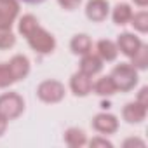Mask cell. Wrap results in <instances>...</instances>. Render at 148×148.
<instances>
[{"instance_id": "25", "label": "cell", "mask_w": 148, "mask_h": 148, "mask_svg": "<svg viewBox=\"0 0 148 148\" xmlns=\"http://www.w3.org/2000/svg\"><path fill=\"white\" fill-rule=\"evenodd\" d=\"M91 146H108V148H112L113 145H112L108 139H103V138H94V139H91Z\"/></svg>"}, {"instance_id": "28", "label": "cell", "mask_w": 148, "mask_h": 148, "mask_svg": "<svg viewBox=\"0 0 148 148\" xmlns=\"http://www.w3.org/2000/svg\"><path fill=\"white\" fill-rule=\"evenodd\" d=\"M134 4H138L139 7H145V5H148V0H134Z\"/></svg>"}, {"instance_id": "19", "label": "cell", "mask_w": 148, "mask_h": 148, "mask_svg": "<svg viewBox=\"0 0 148 148\" xmlns=\"http://www.w3.org/2000/svg\"><path fill=\"white\" fill-rule=\"evenodd\" d=\"M131 23H132V26H134L138 32L146 33V32H148V12H146V11H141V12H138V14H132V16H131Z\"/></svg>"}, {"instance_id": "10", "label": "cell", "mask_w": 148, "mask_h": 148, "mask_svg": "<svg viewBox=\"0 0 148 148\" xmlns=\"http://www.w3.org/2000/svg\"><path fill=\"white\" fill-rule=\"evenodd\" d=\"M117 44H119V49L125 56H129V58H132L138 52V49L141 47V40L136 35H132V33H122V35H119V42Z\"/></svg>"}, {"instance_id": "17", "label": "cell", "mask_w": 148, "mask_h": 148, "mask_svg": "<svg viewBox=\"0 0 148 148\" xmlns=\"http://www.w3.org/2000/svg\"><path fill=\"white\" fill-rule=\"evenodd\" d=\"M131 16H132V11L127 4H119L115 9H113V21L117 25H125L131 21Z\"/></svg>"}, {"instance_id": "11", "label": "cell", "mask_w": 148, "mask_h": 148, "mask_svg": "<svg viewBox=\"0 0 148 148\" xmlns=\"http://www.w3.org/2000/svg\"><path fill=\"white\" fill-rule=\"evenodd\" d=\"M122 115L129 124H139L146 117V106L139 105L138 101L136 103H127L122 110Z\"/></svg>"}, {"instance_id": "22", "label": "cell", "mask_w": 148, "mask_h": 148, "mask_svg": "<svg viewBox=\"0 0 148 148\" xmlns=\"http://www.w3.org/2000/svg\"><path fill=\"white\" fill-rule=\"evenodd\" d=\"M16 44V37L11 30H0V49H11Z\"/></svg>"}, {"instance_id": "18", "label": "cell", "mask_w": 148, "mask_h": 148, "mask_svg": "<svg viewBox=\"0 0 148 148\" xmlns=\"http://www.w3.org/2000/svg\"><path fill=\"white\" fill-rule=\"evenodd\" d=\"M38 26V21L33 14H25L21 19H19V33L23 37H28L35 28Z\"/></svg>"}, {"instance_id": "27", "label": "cell", "mask_w": 148, "mask_h": 148, "mask_svg": "<svg viewBox=\"0 0 148 148\" xmlns=\"http://www.w3.org/2000/svg\"><path fill=\"white\" fill-rule=\"evenodd\" d=\"M129 145H139V146H145V141L131 138V139H125V141H124V146H129Z\"/></svg>"}, {"instance_id": "13", "label": "cell", "mask_w": 148, "mask_h": 148, "mask_svg": "<svg viewBox=\"0 0 148 148\" xmlns=\"http://www.w3.org/2000/svg\"><path fill=\"white\" fill-rule=\"evenodd\" d=\"M119 54V47L112 40H99L98 42V56L103 61H113Z\"/></svg>"}, {"instance_id": "8", "label": "cell", "mask_w": 148, "mask_h": 148, "mask_svg": "<svg viewBox=\"0 0 148 148\" xmlns=\"http://www.w3.org/2000/svg\"><path fill=\"white\" fill-rule=\"evenodd\" d=\"M70 87H71V91H73V94H75V96H87L92 91L91 77H87L86 73L79 71V73H75V75H71Z\"/></svg>"}, {"instance_id": "26", "label": "cell", "mask_w": 148, "mask_h": 148, "mask_svg": "<svg viewBox=\"0 0 148 148\" xmlns=\"http://www.w3.org/2000/svg\"><path fill=\"white\" fill-rule=\"evenodd\" d=\"M7 122H9V120H7L2 113H0V136L5 132V129H7Z\"/></svg>"}, {"instance_id": "15", "label": "cell", "mask_w": 148, "mask_h": 148, "mask_svg": "<svg viewBox=\"0 0 148 148\" xmlns=\"http://www.w3.org/2000/svg\"><path fill=\"white\" fill-rule=\"evenodd\" d=\"M91 38L87 37V35H75L71 38V44H70V47H71V51L75 52V54H87V52H91Z\"/></svg>"}, {"instance_id": "24", "label": "cell", "mask_w": 148, "mask_h": 148, "mask_svg": "<svg viewBox=\"0 0 148 148\" xmlns=\"http://www.w3.org/2000/svg\"><path fill=\"white\" fill-rule=\"evenodd\" d=\"M138 103L143 106H148V87H143L138 94Z\"/></svg>"}, {"instance_id": "21", "label": "cell", "mask_w": 148, "mask_h": 148, "mask_svg": "<svg viewBox=\"0 0 148 148\" xmlns=\"http://www.w3.org/2000/svg\"><path fill=\"white\" fill-rule=\"evenodd\" d=\"M14 77L9 70V66L5 63H0V87H9L11 84H14Z\"/></svg>"}, {"instance_id": "5", "label": "cell", "mask_w": 148, "mask_h": 148, "mask_svg": "<svg viewBox=\"0 0 148 148\" xmlns=\"http://www.w3.org/2000/svg\"><path fill=\"white\" fill-rule=\"evenodd\" d=\"M92 127L101 134H113L119 129V120L110 113H98L92 120Z\"/></svg>"}, {"instance_id": "20", "label": "cell", "mask_w": 148, "mask_h": 148, "mask_svg": "<svg viewBox=\"0 0 148 148\" xmlns=\"http://www.w3.org/2000/svg\"><path fill=\"white\" fill-rule=\"evenodd\" d=\"M132 64H134V68H139V70H145L148 66V47L146 45L141 44L138 52L132 56Z\"/></svg>"}, {"instance_id": "1", "label": "cell", "mask_w": 148, "mask_h": 148, "mask_svg": "<svg viewBox=\"0 0 148 148\" xmlns=\"http://www.w3.org/2000/svg\"><path fill=\"white\" fill-rule=\"evenodd\" d=\"M110 77H112L117 91L120 89V91L127 92V91H131L138 84V71H136V68L132 64H127V63L117 64L113 68V71H112Z\"/></svg>"}, {"instance_id": "6", "label": "cell", "mask_w": 148, "mask_h": 148, "mask_svg": "<svg viewBox=\"0 0 148 148\" xmlns=\"http://www.w3.org/2000/svg\"><path fill=\"white\" fill-rule=\"evenodd\" d=\"M18 12H19V5L16 0L0 4V30H11Z\"/></svg>"}, {"instance_id": "14", "label": "cell", "mask_w": 148, "mask_h": 148, "mask_svg": "<svg viewBox=\"0 0 148 148\" xmlns=\"http://www.w3.org/2000/svg\"><path fill=\"white\" fill-rule=\"evenodd\" d=\"M64 141L71 148H79V146H84L87 143V138H86L84 131H80L77 127H71V129H68L64 132Z\"/></svg>"}, {"instance_id": "16", "label": "cell", "mask_w": 148, "mask_h": 148, "mask_svg": "<svg viewBox=\"0 0 148 148\" xmlns=\"http://www.w3.org/2000/svg\"><path fill=\"white\" fill-rule=\"evenodd\" d=\"M94 91H96V94H99V96H112V94L117 91V87H115L112 77H101V79L96 82Z\"/></svg>"}, {"instance_id": "3", "label": "cell", "mask_w": 148, "mask_h": 148, "mask_svg": "<svg viewBox=\"0 0 148 148\" xmlns=\"http://www.w3.org/2000/svg\"><path fill=\"white\" fill-rule=\"evenodd\" d=\"M25 110V101L16 92H5L0 96V113L7 120L18 119Z\"/></svg>"}, {"instance_id": "7", "label": "cell", "mask_w": 148, "mask_h": 148, "mask_svg": "<svg viewBox=\"0 0 148 148\" xmlns=\"http://www.w3.org/2000/svg\"><path fill=\"white\" fill-rule=\"evenodd\" d=\"M86 14L91 21H105L108 16V2L106 0H89L86 5Z\"/></svg>"}, {"instance_id": "2", "label": "cell", "mask_w": 148, "mask_h": 148, "mask_svg": "<svg viewBox=\"0 0 148 148\" xmlns=\"http://www.w3.org/2000/svg\"><path fill=\"white\" fill-rule=\"evenodd\" d=\"M26 38H28L30 47H32L35 52H40V54L52 52L54 47H56V40H54V37H52L49 32H45L44 28H40V26H37V28H35Z\"/></svg>"}, {"instance_id": "29", "label": "cell", "mask_w": 148, "mask_h": 148, "mask_svg": "<svg viewBox=\"0 0 148 148\" xmlns=\"http://www.w3.org/2000/svg\"><path fill=\"white\" fill-rule=\"evenodd\" d=\"M25 2H28V4H38V2H42V0H25Z\"/></svg>"}, {"instance_id": "4", "label": "cell", "mask_w": 148, "mask_h": 148, "mask_svg": "<svg viewBox=\"0 0 148 148\" xmlns=\"http://www.w3.org/2000/svg\"><path fill=\"white\" fill-rule=\"evenodd\" d=\"M37 96L44 103H59L64 98V86L58 80H44L37 87Z\"/></svg>"}, {"instance_id": "23", "label": "cell", "mask_w": 148, "mask_h": 148, "mask_svg": "<svg viewBox=\"0 0 148 148\" xmlns=\"http://www.w3.org/2000/svg\"><path fill=\"white\" fill-rule=\"evenodd\" d=\"M58 2L61 4V7H64V9L71 11V9H75V7L80 4V0H58Z\"/></svg>"}, {"instance_id": "30", "label": "cell", "mask_w": 148, "mask_h": 148, "mask_svg": "<svg viewBox=\"0 0 148 148\" xmlns=\"http://www.w3.org/2000/svg\"><path fill=\"white\" fill-rule=\"evenodd\" d=\"M5 2H14V0H0V4H5Z\"/></svg>"}, {"instance_id": "9", "label": "cell", "mask_w": 148, "mask_h": 148, "mask_svg": "<svg viewBox=\"0 0 148 148\" xmlns=\"http://www.w3.org/2000/svg\"><path fill=\"white\" fill-rule=\"evenodd\" d=\"M7 66H9L11 73H12L14 80H23L28 73H30V61H28V58L23 56V54L14 56V58L7 63Z\"/></svg>"}, {"instance_id": "12", "label": "cell", "mask_w": 148, "mask_h": 148, "mask_svg": "<svg viewBox=\"0 0 148 148\" xmlns=\"http://www.w3.org/2000/svg\"><path fill=\"white\" fill-rule=\"evenodd\" d=\"M101 68H103V59L99 56H94L91 52L84 54V58L80 61V71L82 73H86L87 77H92V75L101 71Z\"/></svg>"}]
</instances>
